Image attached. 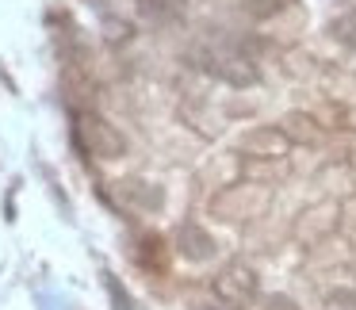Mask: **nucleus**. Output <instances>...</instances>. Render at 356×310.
I'll use <instances>...</instances> for the list:
<instances>
[{"instance_id": "1", "label": "nucleus", "mask_w": 356, "mask_h": 310, "mask_svg": "<svg viewBox=\"0 0 356 310\" xmlns=\"http://www.w3.org/2000/svg\"><path fill=\"white\" fill-rule=\"evenodd\" d=\"M268 207H272V192L261 180H234V184H222V192H215L207 203V211L218 222H253V218H261Z\"/></svg>"}, {"instance_id": "2", "label": "nucleus", "mask_w": 356, "mask_h": 310, "mask_svg": "<svg viewBox=\"0 0 356 310\" xmlns=\"http://www.w3.org/2000/svg\"><path fill=\"white\" fill-rule=\"evenodd\" d=\"M73 123H77V142L92 157H100V161H119V157H127L123 131H119L115 123H108L104 115H96V111H77Z\"/></svg>"}, {"instance_id": "3", "label": "nucleus", "mask_w": 356, "mask_h": 310, "mask_svg": "<svg viewBox=\"0 0 356 310\" xmlns=\"http://www.w3.org/2000/svg\"><path fill=\"white\" fill-rule=\"evenodd\" d=\"M211 291H215V299L230 302V307H249V302L261 295V276H257L253 264L245 261H230L218 268V276L211 279Z\"/></svg>"}, {"instance_id": "4", "label": "nucleus", "mask_w": 356, "mask_h": 310, "mask_svg": "<svg viewBox=\"0 0 356 310\" xmlns=\"http://www.w3.org/2000/svg\"><path fill=\"white\" fill-rule=\"evenodd\" d=\"M192 62L200 65L203 73H211V77L226 81V85H234V88H245L257 81L253 62L234 54V50H192Z\"/></svg>"}, {"instance_id": "5", "label": "nucleus", "mask_w": 356, "mask_h": 310, "mask_svg": "<svg viewBox=\"0 0 356 310\" xmlns=\"http://www.w3.org/2000/svg\"><path fill=\"white\" fill-rule=\"evenodd\" d=\"M238 149L245 157H253V161H284L295 146L276 123V127H253V131H245L238 142Z\"/></svg>"}, {"instance_id": "6", "label": "nucleus", "mask_w": 356, "mask_h": 310, "mask_svg": "<svg viewBox=\"0 0 356 310\" xmlns=\"http://www.w3.org/2000/svg\"><path fill=\"white\" fill-rule=\"evenodd\" d=\"M177 253L184 256V261H192V264H203V261H211V256L218 253V241H215V234H211L207 226L184 222L177 230Z\"/></svg>"}, {"instance_id": "7", "label": "nucleus", "mask_w": 356, "mask_h": 310, "mask_svg": "<svg viewBox=\"0 0 356 310\" xmlns=\"http://www.w3.org/2000/svg\"><path fill=\"white\" fill-rule=\"evenodd\" d=\"M280 131L291 138V146H318L322 142V123L310 111H287L280 119Z\"/></svg>"}, {"instance_id": "8", "label": "nucleus", "mask_w": 356, "mask_h": 310, "mask_svg": "<svg viewBox=\"0 0 356 310\" xmlns=\"http://www.w3.org/2000/svg\"><path fill=\"white\" fill-rule=\"evenodd\" d=\"M337 215H341L337 207H314V211H307V215H302V222H299V238L302 241H322L325 234L337 226Z\"/></svg>"}, {"instance_id": "9", "label": "nucleus", "mask_w": 356, "mask_h": 310, "mask_svg": "<svg viewBox=\"0 0 356 310\" xmlns=\"http://www.w3.org/2000/svg\"><path fill=\"white\" fill-rule=\"evenodd\" d=\"M119 195L131 199L134 207H142V211H161L165 207V192L157 184H146V180H127V184H119Z\"/></svg>"}, {"instance_id": "10", "label": "nucleus", "mask_w": 356, "mask_h": 310, "mask_svg": "<svg viewBox=\"0 0 356 310\" xmlns=\"http://www.w3.org/2000/svg\"><path fill=\"white\" fill-rule=\"evenodd\" d=\"M330 35L341 42L345 50H356V8H345L330 19Z\"/></svg>"}, {"instance_id": "11", "label": "nucleus", "mask_w": 356, "mask_h": 310, "mask_svg": "<svg viewBox=\"0 0 356 310\" xmlns=\"http://www.w3.org/2000/svg\"><path fill=\"white\" fill-rule=\"evenodd\" d=\"M261 310H299V302H295L291 295H264Z\"/></svg>"}, {"instance_id": "12", "label": "nucleus", "mask_w": 356, "mask_h": 310, "mask_svg": "<svg viewBox=\"0 0 356 310\" xmlns=\"http://www.w3.org/2000/svg\"><path fill=\"white\" fill-rule=\"evenodd\" d=\"M200 310H238V307H230V302L215 299V302H207V307H200Z\"/></svg>"}]
</instances>
